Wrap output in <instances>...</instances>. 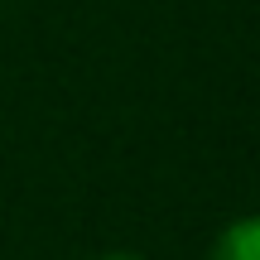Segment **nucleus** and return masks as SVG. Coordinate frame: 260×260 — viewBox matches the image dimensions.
I'll return each instance as SVG.
<instances>
[{
	"label": "nucleus",
	"instance_id": "f03ea898",
	"mask_svg": "<svg viewBox=\"0 0 260 260\" xmlns=\"http://www.w3.org/2000/svg\"><path fill=\"white\" fill-rule=\"evenodd\" d=\"M96 260H145V255H135V251H102Z\"/></svg>",
	"mask_w": 260,
	"mask_h": 260
},
{
	"label": "nucleus",
	"instance_id": "f257e3e1",
	"mask_svg": "<svg viewBox=\"0 0 260 260\" xmlns=\"http://www.w3.org/2000/svg\"><path fill=\"white\" fill-rule=\"evenodd\" d=\"M207 260H260V212H241L212 236Z\"/></svg>",
	"mask_w": 260,
	"mask_h": 260
}]
</instances>
